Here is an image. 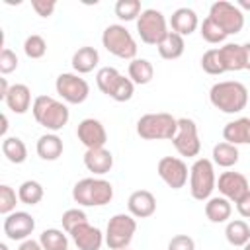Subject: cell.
I'll return each instance as SVG.
<instances>
[{
  "mask_svg": "<svg viewBox=\"0 0 250 250\" xmlns=\"http://www.w3.org/2000/svg\"><path fill=\"white\" fill-rule=\"evenodd\" d=\"M6 131H8V117L2 115V129H0V135L6 139Z\"/></svg>",
  "mask_w": 250,
  "mask_h": 250,
  "instance_id": "obj_48",
  "label": "cell"
},
{
  "mask_svg": "<svg viewBox=\"0 0 250 250\" xmlns=\"http://www.w3.org/2000/svg\"><path fill=\"white\" fill-rule=\"evenodd\" d=\"M18 199H20V197H18V193H16L14 188H10V186H6V184L0 186V213H2L4 217L16 211Z\"/></svg>",
  "mask_w": 250,
  "mask_h": 250,
  "instance_id": "obj_40",
  "label": "cell"
},
{
  "mask_svg": "<svg viewBox=\"0 0 250 250\" xmlns=\"http://www.w3.org/2000/svg\"><path fill=\"white\" fill-rule=\"evenodd\" d=\"M178 133V119L166 111L145 113L137 121V135L145 141H172Z\"/></svg>",
  "mask_w": 250,
  "mask_h": 250,
  "instance_id": "obj_3",
  "label": "cell"
},
{
  "mask_svg": "<svg viewBox=\"0 0 250 250\" xmlns=\"http://www.w3.org/2000/svg\"><path fill=\"white\" fill-rule=\"evenodd\" d=\"M141 2L139 0H117L115 2V16L123 21L139 20L141 16Z\"/></svg>",
  "mask_w": 250,
  "mask_h": 250,
  "instance_id": "obj_35",
  "label": "cell"
},
{
  "mask_svg": "<svg viewBox=\"0 0 250 250\" xmlns=\"http://www.w3.org/2000/svg\"><path fill=\"white\" fill-rule=\"evenodd\" d=\"M4 104L8 105V109H12L14 113H25L33 104H31V90L29 86L25 84H12L6 98H4Z\"/></svg>",
  "mask_w": 250,
  "mask_h": 250,
  "instance_id": "obj_21",
  "label": "cell"
},
{
  "mask_svg": "<svg viewBox=\"0 0 250 250\" xmlns=\"http://www.w3.org/2000/svg\"><path fill=\"white\" fill-rule=\"evenodd\" d=\"M236 6H238L240 10H250V0H238Z\"/></svg>",
  "mask_w": 250,
  "mask_h": 250,
  "instance_id": "obj_49",
  "label": "cell"
},
{
  "mask_svg": "<svg viewBox=\"0 0 250 250\" xmlns=\"http://www.w3.org/2000/svg\"><path fill=\"white\" fill-rule=\"evenodd\" d=\"M242 250H250V240H248V242H246V244L242 246Z\"/></svg>",
  "mask_w": 250,
  "mask_h": 250,
  "instance_id": "obj_50",
  "label": "cell"
},
{
  "mask_svg": "<svg viewBox=\"0 0 250 250\" xmlns=\"http://www.w3.org/2000/svg\"><path fill=\"white\" fill-rule=\"evenodd\" d=\"M4 234L10 240H27L29 234L35 230V219L27 211H14L4 217Z\"/></svg>",
  "mask_w": 250,
  "mask_h": 250,
  "instance_id": "obj_13",
  "label": "cell"
},
{
  "mask_svg": "<svg viewBox=\"0 0 250 250\" xmlns=\"http://www.w3.org/2000/svg\"><path fill=\"white\" fill-rule=\"evenodd\" d=\"M201 68L207 74H213V76H219V74L227 72L219 49H209V51L203 53V57H201Z\"/></svg>",
  "mask_w": 250,
  "mask_h": 250,
  "instance_id": "obj_34",
  "label": "cell"
},
{
  "mask_svg": "<svg viewBox=\"0 0 250 250\" xmlns=\"http://www.w3.org/2000/svg\"><path fill=\"white\" fill-rule=\"evenodd\" d=\"M23 53H25V57H29V59H41V57H45V53H47V43H45V39L41 37V35H29L25 41H23Z\"/></svg>",
  "mask_w": 250,
  "mask_h": 250,
  "instance_id": "obj_38",
  "label": "cell"
},
{
  "mask_svg": "<svg viewBox=\"0 0 250 250\" xmlns=\"http://www.w3.org/2000/svg\"><path fill=\"white\" fill-rule=\"evenodd\" d=\"M102 45L107 53L117 59L133 61L137 59V41L133 39L131 31L121 23H111L102 33Z\"/></svg>",
  "mask_w": 250,
  "mask_h": 250,
  "instance_id": "obj_5",
  "label": "cell"
},
{
  "mask_svg": "<svg viewBox=\"0 0 250 250\" xmlns=\"http://www.w3.org/2000/svg\"><path fill=\"white\" fill-rule=\"evenodd\" d=\"M45 191H43V186L37 182V180H25L20 188H18V197L21 203L25 205H37L41 199H43Z\"/></svg>",
  "mask_w": 250,
  "mask_h": 250,
  "instance_id": "obj_32",
  "label": "cell"
},
{
  "mask_svg": "<svg viewBox=\"0 0 250 250\" xmlns=\"http://www.w3.org/2000/svg\"><path fill=\"white\" fill-rule=\"evenodd\" d=\"M39 244L43 246V250H66L68 236L59 229H45L39 234Z\"/></svg>",
  "mask_w": 250,
  "mask_h": 250,
  "instance_id": "obj_31",
  "label": "cell"
},
{
  "mask_svg": "<svg viewBox=\"0 0 250 250\" xmlns=\"http://www.w3.org/2000/svg\"><path fill=\"white\" fill-rule=\"evenodd\" d=\"M16 68H18V57H16V53L12 49H8V47H2V51H0V72L2 74H10Z\"/></svg>",
  "mask_w": 250,
  "mask_h": 250,
  "instance_id": "obj_41",
  "label": "cell"
},
{
  "mask_svg": "<svg viewBox=\"0 0 250 250\" xmlns=\"http://www.w3.org/2000/svg\"><path fill=\"white\" fill-rule=\"evenodd\" d=\"M66 250H68V248H66Z\"/></svg>",
  "mask_w": 250,
  "mask_h": 250,
  "instance_id": "obj_53",
  "label": "cell"
},
{
  "mask_svg": "<svg viewBox=\"0 0 250 250\" xmlns=\"http://www.w3.org/2000/svg\"><path fill=\"white\" fill-rule=\"evenodd\" d=\"M121 78V72L113 66H102L98 72H96V84L100 88V92H104L105 96H111L117 80Z\"/></svg>",
  "mask_w": 250,
  "mask_h": 250,
  "instance_id": "obj_33",
  "label": "cell"
},
{
  "mask_svg": "<svg viewBox=\"0 0 250 250\" xmlns=\"http://www.w3.org/2000/svg\"><path fill=\"white\" fill-rule=\"evenodd\" d=\"M133 94H135V84L131 82V78H125L121 74V78L117 80V84H115V88H113L109 98L119 102V104H123V102H129L133 98Z\"/></svg>",
  "mask_w": 250,
  "mask_h": 250,
  "instance_id": "obj_39",
  "label": "cell"
},
{
  "mask_svg": "<svg viewBox=\"0 0 250 250\" xmlns=\"http://www.w3.org/2000/svg\"><path fill=\"white\" fill-rule=\"evenodd\" d=\"M244 53H246V70H250V41L244 43Z\"/></svg>",
  "mask_w": 250,
  "mask_h": 250,
  "instance_id": "obj_47",
  "label": "cell"
},
{
  "mask_svg": "<svg viewBox=\"0 0 250 250\" xmlns=\"http://www.w3.org/2000/svg\"><path fill=\"white\" fill-rule=\"evenodd\" d=\"M137 33H139L143 43L158 45L168 33V25H166L164 14L160 10H154V8L143 10L139 20H137Z\"/></svg>",
  "mask_w": 250,
  "mask_h": 250,
  "instance_id": "obj_9",
  "label": "cell"
},
{
  "mask_svg": "<svg viewBox=\"0 0 250 250\" xmlns=\"http://www.w3.org/2000/svg\"><path fill=\"white\" fill-rule=\"evenodd\" d=\"M127 209L135 219H148L156 211V197L148 189H137L129 195Z\"/></svg>",
  "mask_w": 250,
  "mask_h": 250,
  "instance_id": "obj_17",
  "label": "cell"
},
{
  "mask_svg": "<svg viewBox=\"0 0 250 250\" xmlns=\"http://www.w3.org/2000/svg\"><path fill=\"white\" fill-rule=\"evenodd\" d=\"M61 223H62V229H64V232L68 234V232H72L78 225H84V223H88V217H86V213L82 211V209H78V207H72V209H66L64 213H62V217H61Z\"/></svg>",
  "mask_w": 250,
  "mask_h": 250,
  "instance_id": "obj_37",
  "label": "cell"
},
{
  "mask_svg": "<svg viewBox=\"0 0 250 250\" xmlns=\"http://www.w3.org/2000/svg\"><path fill=\"white\" fill-rule=\"evenodd\" d=\"M211 160H213V164H217V166H221V168H230V166H234L236 162H238V146H234V145H230V143H227V141H223V143H217L215 146H213V152H211Z\"/></svg>",
  "mask_w": 250,
  "mask_h": 250,
  "instance_id": "obj_28",
  "label": "cell"
},
{
  "mask_svg": "<svg viewBox=\"0 0 250 250\" xmlns=\"http://www.w3.org/2000/svg\"><path fill=\"white\" fill-rule=\"evenodd\" d=\"M217 188H219V193L223 197H227L230 203H236L240 201L248 191H250V184L246 180L244 174L240 172H223L217 180Z\"/></svg>",
  "mask_w": 250,
  "mask_h": 250,
  "instance_id": "obj_14",
  "label": "cell"
},
{
  "mask_svg": "<svg viewBox=\"0 0 250 250\" xmlns=\"http://www.w3.org/2000/svg\"><path fill=\"white\" fill-rule=\"evenodd\" d=\"M84 166L88 168V172H92L96 176H104L113 168V154L105 146L88 148L84 152Z\"/></svg>",
  "mask_w": 250,
  "mask_h": 250,
  "instance_id": "obj_18",
  "label": "cell"
},
{
  "mask_svg": "<svg viewBox=\"0 0 250 250\" xmlns=\"http://www.w3.org/2000/svg\"><path fill=\"white\" fill-rule=\"evenodd\" d=\"M135 232H137V219L131 213H117L107 221L104 234L105 244L111 250H123L131 244Z\"/></svg>",
  "mask_w": 250,
  "mask_h": 250,
  "instance_id": "obj_7",
  "label": "cell"
},
{
  "mask_svg": "<svg viewBox=\"0 0 250 250\" xmlns=\"http://www.w3.org/2000/svg\"><path fill=\"white\" fill-rule=\"evenodd\" d=\"M123 250H129V248H123Z\"/></svg>",
  "mask_w": 250,
  "mask_h": 250,
  "instance_id": "obj_52",
  "label": "cell"
},
{
  "mask_svg": "<svg viewBox=\"0 0 250 250\" xmlns=\"http://www.w3.org/2000/svg\"><path fill=\"white\" fill-rule=\"evenodd\" d=\"M156 49H158V55H160L162 59H166V61H176V59H180V57L184 55V51H186V41H184L182 35H178V33H174V31H168L166 37L156 45Z\"/></svg>",
  "mask_w": 250,
  "mask_h": 250,
  "instance_id": "obj_25",
  "label": "cell"
},
{
  "mask_svg": "<svg viewBox=\"0 0 250 250\" xmlns=\"http://www.w3.org/2000/svg\"><path fill=\"white\" fill-rule=\"evenodd\" d=\"M199 25V20H197V14L191 10V8H178L174 10L172 18H170V27L174 33L186 37V35H191Z\"/></svg>",
  "mask_w": 250,
  "mask_h": 250,
  "instance_id": "obj_19",
  "label": "cell"
},
{
  "mask_svg": "<svg viewBox=\"0 0 250 250\" xmlns=\"http://www.w3.org/2000/svg\"><path fill=\"white\" fill-rule=\"evenodd\" d=\"M223 139L234 146L250 145V117H238L223 127Z\"/></svg>",
  "mask_w": 250,
  "mask_h": 250,
  "instance_id": "obj_22",
  "label": "cell"
},
{
  "mask_svg": "<svg viewBox=\"0 0 250 250\" xmlns=\"http://www.w3.org/2000/svg\"><path fill=\"white\" fill-rule=\"evenodd\" d=\"M209 18L227 33V35H236L244 27V12L227 0H217L209 8Z\"/></svg>",
  "mask_w": 250,
  "mask_h": 250,
  "instance_id": "obj_8",
  "label": "cell"
},
{
  "mask_svg": "<svg viewBox=\"0 0 250 250\" xmlns=\"http://www.w3.org/2000/svg\"><path fill=\"white\" fill-rule=\"evenodd\" d=\"M72 199L84 207H104L113 199V186L104 178H82L72 188Z\"/></svg>",
  "mask_w": 250,
  "mask_h": 250,
  "instance_id": "obj_4",
  "label": "cell"
},
{
  "mask_svg": "<svg viewBox=\"0 0 250 250\" xmlns=\"http://www.w3.org/2000/svg\"><path fill=\"white\" fill-rule=\"evenodd\" d=\"M31 8L35 10L37 16L49 18V16H53V12L57 8V2L55 0H31Z\"/></svg>",
  "mask_w": 250,
  "mask_h": 250,
  "instance_id": "obj_43",
  "label": "cell"
},
{
  "mask_svg": "<svg viewBox=\"0 0 250 250\" xmlns=\"http://www.w3.org/2000/svg\"><path fill=\"white\" fill-rule=\"evenodd\" d=\"M127 72H129V78H131L133 84L145 86V84H148V82L152 80V76H154V66H152V62H150L148 59H133V61L129 62Z\"/></svg>",
  "mask_w": 250,
  "mask_h": 250,
  "instance_id": "obj_27",
  "label": "cell"
},
{
  "mask_svg": "<svg viewBox=\"0 0 250 250\" xmlns=\"http://www.w3.org/2000/svg\"><path fill=\"white\" fill-rule=\"evenodd\" d=\"M168 250H195V242L188 234H176L170 238Z\"/></svg>",
  "mask_w": 250,
  "mask_h": 250,
  "instance_id": "obj_42",
  "label": "cell"
},
{
  "mask_svg": "<svg viewBox=\"0 0 250 250\" xmlns=\"http://www.w3.org/2000/svg\"><path fill=\"white\" fill-rule=\"evenodd\" d=\"M217 188L215 168L213 160L209 158H197L189 168V191L191 197L197 201H207Z\"/></svg>",
  "mask_w": 250,
  "mask_h": 250,
  "instance_id": "obj_6",
  "label": "cell"
},
{
  "mask_svg": "<svg viewBox=\"0 0 250 250\" xmlns=\"http://www.w3.org/2000/svg\"><path fill=\"white\" fill-rule=\"evenodd\" d=\"M2 154L12 164H21L27 158V146L20 137H6L2 139Z\"/></svg>",
  "mask_w": 250,
  "mask_h": 250,
  "instance_id": "obj_30",
  "label": "cell"
},
{
  "mask_svg": "<svg viewBox=\"0 0 250 250\" xmlns=\"http://www.w3.org/2000/svg\"><path fill=\"white\" fill-rule=\"evenodd\" d=\"M230 213H232V205L223 195L209 197L205 201V217L211 223H227L230 219Z\"/></svg>",
  "mask_w": 250,
  "mask_h": 250,
  "instance_id": "obj_24",
  "label": "cell"
},
{
  "mask_svg": "<svg viewBox=\"0 0 250 250\" xmlns=\"http://www.w3.org/2000/svg\"><path fill=\"white\" fill-rule=\"evenodd\" d=\"M18 250H43V246L39 244V240H33V238H27L20 244Z\"/></svg>",
  "mask_w": 250,
  "mask_h": 250,
  "instance_id": "obj_45",
  "label": "cell"
},
{
  "mask_svg": "<svg viewBox=\"0 0 250 250\" xmlns=\"http://www.w3.org/2000/svg\"><path fill=\"white\" fill-rule=\"evenodd\" d=\"M225 238L230 246H244L250 240V227L242 219L229 221L225 227Z\"/></svg>",
  "mask_w": 250,
  "mask_h": 250,
  "instance_id": "obj_29",
  "label": "cell"
},
{
  "mask_svg": "<svg viewBox=\"0 0 250 250\" xmlns=\"http://www.w3.org/2000/svg\"><path fill=\"white\" fill-rule=\"evenodd\" d=\"M100 62V53L94 47H80L78 51H74L72 55V68L76 70V74H88L92 72Z\"/></svg>",
  "mask_w": 250,
  "mask_h": 250,
  "instance_id": "obj_23",
  "label": "cell"
},
{
  "mask_svg": "<svg viewBox=\"0 0 250 250\" xmlns=\"http://www.w3.org/2000/svg\"><path fill=\"white\" fill-rule=\"evenodd\" d=\"M156 172L160 176V180L172 188V189H180L188 184V178H189V170H188V164L178 158V156H162L158 160V166H156Z\"/></svg>",
  "mask_w": 250,
  "mask_h": 250,
  "instance_id": "obj_12",
  "label": "cell"
},
{
  "mask_svg": "<svg viewBox=\"0 0 250 250\" xmlns=\"http://www.w3.org/2000/svg\"><path fill=\"white\" fill-rule=\"evenodd\" d=\"M76 137L78 141L88 148H102L107 143V133L105 127L102 125V121L94 119V117H86L78 123L76 127Z\"/></svg>",
  "mask_w": 250,
  "mask_h": 250,
  "instance_id": "obj_15",
  "label": "cell"
},
{
  "mask_svg": "<svg viewBox=\"0 0 250 250\" xmlns=\"http://www.w3.org/2000/svg\"><path fill=\"white\" fill-rule=\"evenodd\" d=\"M174 148L178 150L180 156H188L193 158L199 154L201 150V141H199V133H197V125L193 119L189 117H180L178 119V133L172 139Z\"/></svg>",
  "mask_w": 250,
  "mask_h": 250,
  "instance_id": "obj_10",
  "label": "cell"
},
{
  "mask_svg": "<svg viewBox=\"0 0 250 250\" xmlns=\"http://www.w3.org/2000/svg\"><path fill=\"white\" fill-rule=\"evenodd\" d=\"M0 250H8V246H6L4 242H2V244H0Z\"/></svg>",
  "mask_w": 250,
  "mask_h": 250,
  "instance_id": "obj_51",
  "label": "cell"
},
{
  "mask_svg": "<svg viewBox=\"0 0 250 250\" xmlns=\"http://www.w3.org/2000/svg\"><path fill=\"white\" fill-rule=\"evenodd\" d=\"M8 90H10L8 80H6V78H0V100H2V102H4V98H6V94H8Z\"/></svg>",
  "mask_w": 250,
  "mask_h": 250,
  "instance_id": "obj_46",
  "label": "cell"
},
{
  "mask_svg": "<svg viewBox=\"0 0 250 250\" xmlns=\"http://www.w3.org/2000/svg\"><path fill=\"white\" fill-rule=\"evenodd\" d=\"M55 90L66 104H82V102H86V98L90 94L88 82L80 74H74V72L59 74L55 80Z\"/></svg>",
  "mask_w": 250,
  "mask_h": 250,
  "instance_id": "obj_11",
  "label": "cell"
},
{
  "mask_svg": "<svg viewBox=\"0 0 250 250\" xmlns=\"http://www.w3.org/2000/svg\"><path fill=\"white\" fill-rule=\"evenodd\" d=\"M223 64L227 72H238V70H246V53H244V45L238 43H225L223 47H219Z\"/></svg>",
  "mask_w": 250,
  "mask_h": 250,
  "instance_id": "obj_20",
  "label": "cell"
},
{
  "mask_svg": "<svg viewBox=\"0 0 250 250\" xmlns=\"http://www.w3.org/2000/svg\"><path fill=\"white\" fill-rule=\"evenodd\" d=\"M199 33H201V37L207 41V43H211V45H215V43H223L229 35L207 16L205 20H203V23L199 25Z\"/></svg>",
  "mask_w": 250,
  "mask_h": 250,
  "instance_id": "obj_36",
  "label": "cell"
},
{
  "mask_svg": "<svg viewBox=\"0 0 250 250\" xmlns=\"http://www.w3.org/2000/svg\"><path fill=\"white\" fill-rule=\"evenodd\" d=\"M35 150L43 160H57L62 154V139L57 133H47L37 139Z\"/></svg>",
  "mask_w": 250,
  "mask_h": 250,
  "instance_id": "obj_26",
  "label": "cell"
},
{
  "mask_svg": "<svg viewBox=\"0 0 250 250\" xmlns=\"http://www.w3.org/2000/svg\"><path fill=\"white\" fill-rule=\"evenodd\" d=\"M31 113H33L35 121L41 127H45L47 131H51V133L61 131L70 119L68 107L62 102H59V100H55L51 96H37L33 100Z\"/></svg>",
  "mask_w": 250,
  "mask_h": 250,
  "instance_id": "obj_2",
  "label": "cell"
},
{
  "mask_svg": "<svg viewBox=\"0 0 250 250\" xmlns=\"http://www.w3.org/2000/svg\"><path fill=\"white\" fill-rule=\"evenodd\" d=\"M236 211H238L240 217L250 219V191H248L240 201H236Z\"/></svg>",
  "mask_w": 250,
  "mask_h": 250,
  "instance_id": "obj_44",
  "label": "cell"
},
{
  "mask_svg": "<svg viewBox=\"0 0 250 250\" xmlns=\"http://www.w3.org/2000/svg\"><path fill=\"white\" fill-rule=\"evenodd\" d=\"M209 102L223 113H240L248 104V88L238 80H223L211 86Z\"/></svg>",
  "mask_w": 250,
  "mask_h": 250,
  "instance_id": "obj_1",
  "label": "cell"
},
{
  "mask_svg": "<svg viewBox=\"0 0 250 250\" xmlns=\"http://www.w3.org/2000/svg\"><path fill=\"white\" fill-rule=\"evenodd\" d=\"M72 242L76 244L78 250H100L102 244L105 242V236L104 232L98 229V227H92L90 223H84V225H78L72 232H68Z\"/></svg>",
  "mask_w": 250,
  "mask_h": 250,
  "instance_id": "obj_16",
  "label": "cell"
}]
</instances>
